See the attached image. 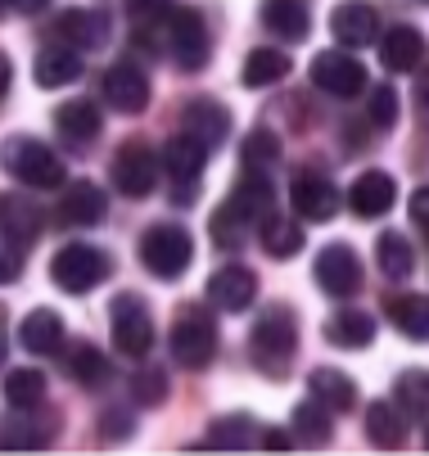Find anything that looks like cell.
Returning a JSON list of instances; mask_svg holds the SVG:
<instances>
[{"mask_svg": "<svg viewBox=\"0 0 429 456\" xmlns=\"http://www.w3.org/2000/svg\"><path fill=\"white\" fill-rule=\"evenodd\" d=\"M308 398H317L321 407L348 416V411L357 407V379L344 375V370H335V366H317V370L308 375Z\"/></svg>", "mask_w": 429, "mask_h": 456, "instance_id": "603a6c76", "label": "cell"}, {"mask_svg": "<svg viewBox=\"0 0 429 456\" xmlns=\"http://www.w3.org/2000/svg\"><path fill=\"white\" fill-rule=\"evenodd\" d=\"M5 403L14 411H28V407H45V375L32 370V366H19L5 375Z\"/></svg>", "mask_w": 429, "mask_h": 456, "instance_id": "74e56055", "label": "cell"}, {"mask_svg": "<svg viewBox=\"0 0 429 456\" xmlns=\"http://www.w3.org/2000/svg\"><path fill=\"white\" fill-rule=\"evenodd\" d=\"M289 204H294L298 222H330L344 208V194L321 172H298L289 185Z\"/></svg>", "mask_w": 429, "mask_h": 456, "instance_id": "30bf717a", "label": "cell"}, {"mask_svg": "<svg viewBox=\"0 0 429 456\" xmlns=\"http://www.w3.org/2000/svg\"><path fill=\"white\" fill-rule=\"evenodd\" d=\"M19 344L36 357L54 353V348H64V316L50 312V307H36L19 321Z\"/></svg>", "mask_w": 429, "mask_h": 456, "instance_id": "cb8c5ba5", "label": "cell"}, {"mask_svg": "<svg viewBox=\"0 0 429 456\" xmlns=\"http://www.w3.org/2000/svg\"><path fill=\"white\" fill-rule=\"evenodd\" d=\"M389 321L416 344H429V298L425 294H407L389 303Z\"/></svg>", "mask_w": 429, "mask_h": 456, "instance_id": "8d00e7d4", "label": "cell"}, {"mask_svg": "<svg viewBox=\"0 0 429 456\" xmlns=\"http://www.w3.org/2000/svg\"><path fill=\"white\" fill-rule=\"evenodd\" d=\"M23 276V248H14L10 240H0V285H14Z\"/></svg>", "mask_w": 429, "mask_h": 456, "instance_id": "ee69618b", "label": "cell"}, {"mask_svg": "<svg viewBox=\"0 0 429 456\" xmlns=\"http://www.w3.org/2000/svg\"><path fill=\"white\" fill-rule=\"evenodd\" d=\"M411 222H416V226L429 235V185L411 194Z\"/></svg>", "mask_w": 429, "mask_h": 456, "instance_id": "7dc6e473", "label": "cell"}, {"mask_svg": "<svg viewBox=\"0 0 429 456\" xmlns=\"http://www.w3.org/2000/svg\"><path fill=\"white\" fill-rule=\"evenodd\" d=\"M263 23L285 41H308L312 32V14L303 0H263Z\"/></svg>", "mask_w": 429, "mask_h": 456, "instance_id": "4316f807", "label": "cell"}, {"mask_svg": "<svg viewBox=\"0 0 429 456\" xmlns=\"http://www.w3.org/2000/svg\"><path fill=\"white\" fill-rule=\"evenodd\" d=\"M416 113L429 122V69L420 73V82H416Z\"/></svg>", "mask_w": 429, "mask_h": 456, "instance_id": "c3c4849f", "label": "cell"}, {"mask_svg": "<svg viewBox=\"0 0 429 456\" xmlns=\"http://www.w3.org/2000/svg\"><path fill=\"white\" fill-rule=\"evenodd\" d=\"M263 248H267V257H276V263H289V257L303 248V226H298V217H285V213H267L263 222Z\"/></svg>", "mask_w": 429, "mask_h": 456, "instance_id": "f546056e", "label": "cell"}, {"mask_svg": "<svg viewBox=\"0 0 429 456\" xmlns=\"http://www.w3.org/2000/svg\"><path fill=\"white\" fill-rule=\"evenodd\" d=\"M113 272L109 253L91 248V244H64L50 263V281L64 289V294H91L95 285H104Z\"/></svg>", "mask_w": 429, "mask_h": 456, "instance_id": "8992f818", "label": "cell"}, {"mask_svg": "<svg viewBox=\"0 0 429 456\" xmlns=\"http://www.w3.org/2000/svg\"><path fill=\"white\" fill-rule=\"evenodd\" d=\"M150 95H154V86H150L145 69H141V63H132V59H117L113 69L104 73V100L117 113H145L150 109Z\"/></svg>", "mask_w": 429, "mask_h": 456, "instance_id": "8fae6325", "label": "cell"}, {"mask_svg": "<svg viewBox=\"0 0 429 456\" xmlns=\"http://www.w3.org/2000/svg\"><path fill=\"white\" fill-rule=\"evenodd\" d=\"M181 136L199 141V145L213 154V150L231 136V113H226V104H217V100H190L186 113H181Z\"/></svg>", "mask_w": 429, "mask_h": 456, "instance_id": "9a60e30c", "label": "cell"}, {"mask_svg": "<svg viewBox=\"0 0 429 456\" xmlns=\"http://www.w3.org/2000/svg\"><path fill=\"white\" fill-rule=\"evenodd\" d=\"M5 10H10V0H0V14H5Z\"/></svg>", "mask_w": 429, "mask_h": 456, "instance_id": "f5cc1de1", "label": "cell"}, {"mask_svg": "<svg viewBox=\"0 0 429 456\" xmlns=\"http://www.w3.org/2000/svg\"><path fill=\"white\" fill-rule=\"evenodd\" d=\"M163 50L181 63L186 73H199L204 63L213 59V41H208V23H204V14L199 10H190V5H172L167 14H163Z\"/></svg>", "mask_w": 429, "mask_h": 456, "instance_id": "3957f363", "label": "cell"}, {"mask_svg": "<svg viewBox=\"0 0 429 456\" xmlns=\"http://www.w3.org/2000/svg\"><path fill=\"white\" fill-rule=\"evenodd\" d=\"M393 407L407 420H425L429 416V370H402L393 379Z\"/></svg>", "mask_w": 429, "mask_h": 456, "instance_id": "836d02e7", "label": "cell"}, {"mask_svg": "<svg viewBox=\"0 0 429 456\" xmlns=\"http://www.w3.org/2000/svg\"><path fill=\"white\" fill-rule=\"evenodd\" d=\"M10 82H14V69H10V54H0V100H5Z\"/></svg>", "mask_w": 429, "mask_h": 456, "instance_id": "681fc988", "label": "cell"}, {"mask_svg": "<svg viewBox=\"0 0 429 456\" xmlns=\"http://www.w3.org/2000/svg\"><path fill=\"white\" fill-rule=\"evenodd\" d=\"M312 82L335 100H352L357 91H366V69L344 50H321L312 59Z\"/></svg>", "mask_w": 429, "mask_h": 456, "instance_id": "7c38bea8", "label": "cell"}, {"mask_svg": "<svg viewBox=\"0 0 429 456\" xmlns=\"http://www.w3.org/2000/svg\"><path fill=\"white\" fill-rule=\"evenodd\" d=\"M54 132L64 136L69 145H91L100 132H104V113H100V104H91V100H69V104H59L54 109Z\"/></svg>", "mask_w": 429, "mask_h": 456, "instance_id": "e0dca14e", "label": "cell"}, {"mask_svg": "<svg viewBox=\"0 0 429 456\" xmlns=\"http://www.w3.org/2000/svg\"><path fill=\"white\" fill-rule=\"evenodd\" d=\"M425 447H429V429H425Z\"/></svg>", "mask_w": 429, "mask_h": 456, "instance_id": "db71d44e", "label": "cell"}, {"mask_svg": "<svg viewBox=\"0 0 429 456\" xmlns=\"http://www.w3.org/2000/svg\"><path fill=\"white\" fill-rule=\"evenodd\" d=\"M366 118H371V126H380V132H389V126L398 122V95H393V86H376L371 91Z\"/></svg>", "mask_w": 429, "mask_h": 456, "instance_id": "7bdbcfd3", "label": "cell"}, {"mask_svg": "<svg viewBox=\"0 0 429 456\" xmlns=\"http://www.w3.org/2000/svg\"><path fill=\"white\" fill-rule=\"evenodd\" d=\"M312 276L330 298H352L361 289V263L348 244H326L312 263Z\"/></svg>", "mask_w": 429, "mask_h": 456, "instance_id": "9c48e42d", "label": "cell"}, {"mask_svg": "<svg viewBox=\"0 0 429 456\" xmlns=\"http://www.w3.org/2000/svg\"><path fill=\"white\" fill-rule=\"evenodd\" d=\"M254 298H258V276L244 263H226L208 276V303L217 312H244Z\"/></svg>", "mask_w": 429, "mask_h": 456, "instance_id": "4fadbf2b", "label": "cell"}, {"mask_svg": "<svg viewBox=\"0 0 429 456\" xmlns=\"http://www.w3.org/2000/svg\"><path fill=\"white\" fill-rule=\"evenodd\" d=\"M113 185L127 194V200H145V194L158 185V154L141 141L122 145L113 154Z\"/></svg>", "mask_w": 429, "mask_h": 456, "instance_id": "ba28073f", "label": "cell"}, {"mask_svg": "<svg viewBox=\"0 0 429 456\" xmlns=\"http://www.w3.org/2000/svg\"><path fill=\"white\" fill-rule=\"evenodd\" d=\"M239 159H244V167H249V172H271V167L280 163V141H276V132H267V126H254V132L244 136V145H239Z\"/></svg>", "mask_w": 429, "mask_h": 456, "instance_id": "ab89813d", "label": "cell"}, {"mask_svg": "<svg viewBox=\"0 0 429 456\" xmlns=\"http://www.w3.org/2000/svg\"><path fill=\"white\" fill-rule=\"evenodd\" d=\"M0 362H5V307H0Z\"/></svg>", "mask_w": 429, "mask_h": 456, "instance_id": "816d5d0a", "label": "cell"}, {"mask_svg": "<svg viewBox=\"0 0 429 456\" xmlns=\"http://www.w3.org/2000/svg\"><path fill=\"white\" fill-rule=\"evenodd\" d=\"M59 41H69L77 50H100L109 41V14L104 10H64L54 19Z\"/></svg>", "mask_w": 429, "mask_h": 456, "instance_id": "ffe728a7", "label": "cell"}, {"mask_svg": "<svg viewBox=\"0 0 429 456\" xmlns=\"http://www.w3.org/2000/svg\"><path fill=\"white\" fill-rule=\"evenodd\" d=\"M226 204H231L244 222H249V226H258V222L276 208V190H271L267 172H249V167H244V181L235 185V194H231Z\"/></svg>", "mask_w": 429, "mask_h": 456, "instance_id": "7402d4cb", "label": "cell"}, {"mask_svg": "<svg viewBox=\"0 0 429 456\" xmlns=\"http://www.w3.org/2000/svg\"><path fill=\"white\" fill-rule=\"evenodd\" d=\"M141 263L150 276L158 281H181L195 263V240L186 226L176 222H154L145 235H141Z\"/></svg>", "mask_w": 429, "mask_h": 456, "instance_id": "6da1fadb", "label": "cell"}, {"mask_svg": "<svg viewBox=\"0 0 429 456\" xmlns=\"http://www.w3.org/2000/svg\"><path fill=\"white\" fill-rule=\"evenodd\" d=\"M393 200H398V181L389 176V172H361L352 185H348V213L352 217H384L389 208H393Z\"/></svg>", "mask_w": 429, "mask_h": 456, "instance_id": "5bb4252c", "label": "cell"}, {"mask_svg": "<svg viewBox=\"0 0 429 456\" xmlns=\"http://www.w3.org/2000/svg\"><path fill=\"white\" fill-rule=\"evenodd\" d=\"M14 411V407H10ZM36 411L41 407H28V411H14L10 416V425H5V434H0V447H45L50 438H54V420H36Z\"/></svg>", "mask_w": 429, "mask_h": 456, "instance_id": "d6a6232c", "label": "cell"}, {"mask_svg": "<svg viewBox=\"0 0 429 456\" xmlns=\"http://www.w3.org/2000/svg\"><path fill=\"white\" fill-rule=\"evenodd\" d=\"M100 429H104L109 443H117V438L132 434V416H127V411H104V416H100Z\"/></svg>", "mask_w": 429, "mask_h": 456, "instance_id": "bcb514c9", "label": "cell"}, {"mask_svg": "<svg viewBox=\"0 0 429 456\" xmlns=\"http://www.w3.org/2000/svg\"><path fill=\"white\" fill-rule=\"evenodd\" d=\"M376 41H380V63H384V69H393V73H416V69H420V59H425V37H420V28L398 23V28H389V32L376 37Z\"/></svg>", "mask_w": 429, "mask_h": 456, "instance_id": "d6986e66", "label": "cell"}, {"mask_svg": "<svg viewBox=\"0 0 429 456\" xmlns=\"http://www.w3.org/2000/svg\"><path fill=\"white\" fill-rule=\"evenodd\" d=\"M172 5H167V0H127V14L141 23V28H150L154 19L163 23V14H167Z\"/></svg>", "mask_w": 429, "mask_h": 456, "instance_id": "f6af8a7d", "label": "cell"}, {"mask_svg": "<svg viewBox=\"0 0 429 456\" xmlns=\"http://www.w3.org/2000/svg\"><path fill=\"white\" fill-rule=\"evenodd\" d=\"M366 438H371L376 447H384V452H398L407 443V416L393 403H376L371 411H366Z\"/></svg>", "mask_w": 429, "mask_h": 456, "instance_id": "4dcf8cb0", "label": "cell"}, {"mask_svg": "<svg viewBox=\"0 0 429 456\" xmlns=\"http://www.w3.org/2000/svg\"><path fill=\"white\" fill-rule=\"evenodd\" d=\"M109 335H113V348L122 357H132V362L150 357V348H154V316H150V307L136 294H117L113 307H109Z\"/></svg>", "mask_w": 429, "mask_h": 456, "instance_id": "52a82bcc", "label": "cell"}, {"mask_svg": "<svg viewBox=\"0 0 429 456\" xmlns=\"http://www.w3.org/2000/svg\"><path fill=\"white\" fill-rule=\"evenodd\" d=\"M326 344L335 348H371L376 344V316H366V312H335L326 321Z\"/></svg>", "mask_w": 429, "mask_h": 456, "instance_id": "83f0119b", "label": "cell"}, {"mask_svg": "<svg viewBox=\"0 0 429 456\" xmlns=\"http://www.w3.org/2000/svg\"><path fill=\"white\" fill-rule=\"evenodd\" d=\"M109 213V200H104V190L91 185V181H77L64 190V200H59V222L64 226H100Z\"/></svg>", "mask_w": 429, "mask_h": 456, "instance_id": "44dd1931", "label": "cell"}, {"mask_svg": "<svg viewBox=\"0 0 429 456\" xmlns=\"http://www.w3.org/2000/svg\"><path fill=\"white\" fill-rule=\"evenodd\" d=\"M167 348H172V357L186 366V370H204L217 357V321H213V312H204L195 303L181 307L176 321H172Z\"/></svg>", "mask_w": 429, "mask_h": 456, "instance_id": "277c9868", "label": "cell"}, {"mask_svg": "<svg viewBox=\"0 0 429 456\" xmlns=\"http://www.w3.org/2000/svg\"><path fill=\"white\" fill-rule=\"evenodd\" d=\"M249 231H254V226L244 222L231 204H222V208L213 213V222H208V235H213V244H217V248H239L244 240H249Z\"/></svg>", "mask_w": 429, "mask_h": 456, "instance_id": "60d3db41", "label": "cell"}, {"mask_svg": "<svg viewBox=\"0 0 429 456\" xmlns=\"http://www.w3.org/2000/svg\"><path fill=\"white\" fill-rule=\"evenodd\" d=\"M0 163H5L10 176H19L23 185L32 190H54V185H64V159H59L50 145L32 141V136H10L5 145H0Z\"/></svg>", "mask_w": 429, "mask_h": 456, "instance_id": "7a4b0ae2", "label": "cell"}, {"mask_svg": "<svg viewBox=\"0 0 429 456\" xmlns=\"http://www.w3.org/2000/svg\"><path fill=\"white\" fill-rule=\"evenodd\" d=\"M330 32L339 37V45H371L380 37V14L366 5V0H344V5L330 14Z\"/></svg>", "mask_w": 429, "mask_h": 456, "instance_id": "2e32d148", "label": "cell"}, {"mask_svg": "<svg viewBox=\"0 0 429 456\" xmlns=\"http://www.w3.org/2000/svg\"><path fill=\"white\" fill-rule=\"evenodd\" d=\"M376 263H380V272H384L389 281H407V276L416 272V248L407 244V235L384 231V235L376 240Z\"/></svg>", "mask_w": 429, "mask_h": 456, "instance_id": "d590c367", "label": "cell"}, {"mask_svg": "<svg viewBox=\"0 0 429 456\" xmlns=\"http://www.w3.org/2000/svg\"><path fill=\"white\" fill-rule=\"evenodd\" d=\"M254 438H258V420L254 416H217L213 429H208V438H204V447L231 452V447H249Z\"/></svg>", "mask_w": 429, "mask_h": 456, "instance_id": "f35d334b", "label": "cell"}, {"mask_svg": "<svg viewBox=\"0 0 429 456\" xmlns=\"http://www.w3.org/2000/svg\"><path fill=\"white\" fill-rule=\"evenodd\" d=\"M32 77L41 91H59V86H73L82 77V54L73 45H45L36 50V63H32Z\"/></svg>", "mask_w": 429, "mask_h": 456, "instance_id": "ac0fdd59", "label": "cell"}, {"mask_svg": "<svg viewBox=\"0 0 429 456\" xmlns=\"http://www.w3.org/2000/svg\"><path fill=\"white\" fill-rule=\"evenodd\" d=\"M36 235H41V213L28 200H19V194H5L0 200V240H10L14 248H28Z\"/></svg>", "mask_w": 429, "mask_h": 456, "instance_id": "d4e9b609", "label": "cell"}, {"mask_svg": "<svg viewBox=\"0 0 429 456\" xmlns=\"http://www.w3.org/2000/svg\"><path fill=\"white\" fill-rule=\"evenodd\" d=\"M330 407H321L317 398H308V403H298L294 407V438L298 443H308V447H326L330 443V434H335V425H330Z\"/></svg>", "mask_w": 429, "mask_h": 456, "instance_id": "1f68e13d", "label": "cell"}, {"mask_svg": "<svg viewBox=\"0 0 429 456\" xmlns=\"http://www.w3.org/2000/svg\"><path fill=\"white\" fill-rule=\"evenodd\" d=\"M132 398H136L141 407H158V403L167 398V375H163V366H145V370L132 375Z\"/></svg>", "mask_w": 429, "mask_h": 456, "instance_id": "b9f144b4", "label": "cell"}, {"mask_svg": "<svg viewBox=\"0 0 429 456\" xmlns=\"http://www.w3.org/2000/svg\"><path fill=\"white\" fill-rule=\"evenodd\" d=\"M294 348H298V321H294V307L271 303V307L254 321V357H258L263 370L285 375Z\"/></svg>", "mask_w": 429, "mask_h": 456, "instance_id": "5b68a950", "label": "cell"}, {"mask_svg": "<svg viewBox=\"0 0 429 456\" xmlns=\"http://www.w3.org/2000/svg\"><path fill=\"white\" fill-rule=\"evenodd\" d=\"M64 370H69L73 384H82V388H100V384L109 379V357H104L95 344H73L69 357H64Z\"/></svg>", "mask_w": 429, "mask_h": 456, "instance_id": "e575fe53", "label": "cell"}, {"mask_svg": "<svg viewBox=\"0 0 429 456\" xmlns=\"http://www.w3.org/2000/svg\"><path fill=\"white\" fill-rule=\"evenodd\" d=\"M10 5H14V10H23V14H41V10L50 5V0H10Z\"/></svg>", "mask_w": 429, "mask_h": 456, "instance_id": "f907efd6", "label": "cell"}, {"mask_svg": "<svg viewBox=\"0 0 429 456\" xmlns=\"http://www.w3.org/2000/svg\"><path fill=\"white\" fill-rule=\"evenodd\" d=\"M289 77V54L285 50H271V45H258L249 50V59H244V73L239 82L249 86V91H263V86H276Z\"/></svg>", "mask_w": 429, "mask_h": 456, "instance_id": "f1b7e54d", "label": "cell"}, {"mask_svg": "<svg viewBox=\"0 0 429 456\" xmlns=\"http://www.w3.org/2000/svg\"><path fill=\"white\" fill-rule=\"evenodd\" d=\"M204 167H208V150H204L199 141L176 136V141H167V145H163V172H167L172 181L195 185V181L204 176Z\"/></svg>", "mask_w": 429, "mask_h": 456, "instance_id": "484cf974", "label": "cell"}]
</instances>
